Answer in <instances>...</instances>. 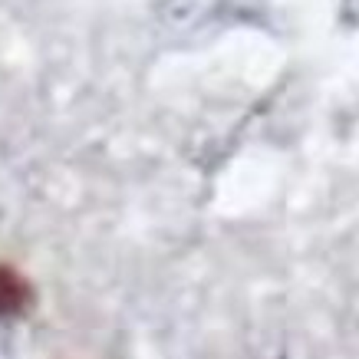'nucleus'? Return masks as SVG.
Listing matches in <instances>:
<instances>
[{
	"label": "nucleus",
	"mask_w": 359,
	"mask_h": 359,
	"mask_svg": "<svg viewBox=\"0 0 359 359\" xmlns=\"http://www.w3.org/2000/svg\"><path fill=\"white\" fill-rule=\"evenodd\" d=\"M33 300V290L30 283L23 280L20 273L13 267H4L0 264V320H13L20 316Z\"/></svg>",
	"instance_id": "1"
}]
</instances>
